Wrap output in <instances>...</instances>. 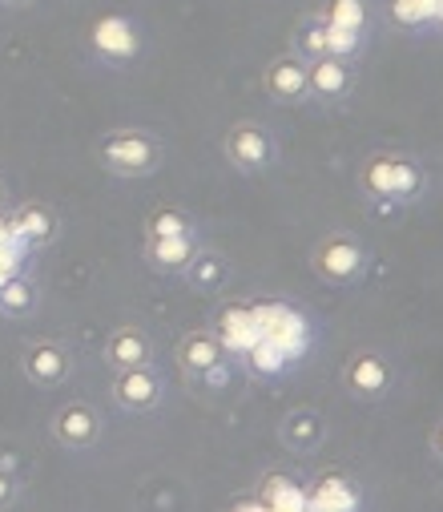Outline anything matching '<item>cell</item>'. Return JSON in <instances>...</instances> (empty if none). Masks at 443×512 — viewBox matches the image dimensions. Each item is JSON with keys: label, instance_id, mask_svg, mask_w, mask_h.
I'll return each instance as SVG.
<instances>
[{"label": "cell", "instance_id": "cell-1", "mask_svg": "<svg viewBox=\"0 0 443 512\" xmlns=\"http://www.w3.org/2000/svg\"><path fill=\"white\" fill-rule=\"evenodd\" d=\"M93 158L113 178H150L166 162V146L150 130H133V125H121V130H109V134L97 138Z\"/></svg>", "mask_w": 443, "mask_h": 512}, {"label": "cell", "instance_id": "cell-2", "mask_svg": "<svg viewBox=\"0 0 443 512\" xmlns=\"http://www.w3.org/2000/svg\"><path fill=\"white\" fill-rule=\"evenodd\" d=\"M359 182L363 194L379 206H411L427 190V170L411 154H371Z\"/></svg>", "mask_w": 443, "mask_h": 512}, {"label": "cell", "instance_id": "cell-3", "mask_svg": "<svg viewBox=\"0 0 443 512\" xmlns=\"http://www.w3.org/2000/svg\"><path fill=\"white\" fill-rule=\"evenodd\" d=\"M85 53L105 69H129L145 53V29L129 13H101L85 29Z\"/></svg>", "mask_w": 443, "mask_h": 512}, {"label": "cell", "instance_id": "cell-4", "mask_svg": "<svg viewBox=\"0 0 443 512\" xmlns=\"http://www.w3.org/2000/svg\"><path fill=\"white\" fill-rule=\"evenodd\" d=\"M311 267L331 287H355L371 271V246L359 242L355 234H343V230L339 234H327L315 246V254H311Z\"/></svg>", "mask_w": 443, "mask_h": 512}, {"label": "cell", "instance_id": "cell-5", "mask_svg": "<svg viewBox=\"0 0 443 512\" xmlns=\"http://www.w3.org/2000/svg\"><path fill=\"white\" fill-rule=\"evenodd\" d=\"M222 154L238 174H266L278 166V138L262 121H234L222 138Z\"/></svg>", "mask_w": 443, "mask_h": 512}, {"label": "cell", "instance_id": "cell-6", "mask_svg": "<svg viewBox=\"0 0 443 512\" xmlns=\"http://www.w3.org/2000/svg\"><path fill=\"white\" fill-rule=\"evenodd\" d=\"M343 388H347V396H355V400H363V404L383 400V396L395 388V363H391V355L379 351V347L355 351V355L343 363Z\"/></svg>", "mask_w": 443, "mask_h": 512}, {"label": "cell", "instance_id": "cell-7", "mask_svg": "<svg viewBox=\"0 0 443 512\" xmlns=\"http://www.w3.org/2000/svg\"><path fill=\"white\" fill-rule=\"evenodd\" d=\"M73 367H77V355L69 343L61 339H29L25 351H21V371L33 388H61V383L73 379Z\"/></svg>", "mask_w": 443, "mask_h": 512}, {"label": "cell", "instance_id": "cell-8", "mask_svg": "<svg viewBox=\"0 0 443 512\" xmlns=\"http://www.w3.org/2000/svg\"><path fill=\"white\" fill-rule=\"evenodd\" d=\"M162 400H166V379L154 363L113 371V404L125 416H150L162 408Z\"/></svg>", "mask_w": 443, "mask_h": 512}, {"label": "cell", "instance_id": "cell-9", "mask_svg": "<svg viewBox=\"0 0 443 512\" xmlns=\"http://www.w3.org/2000/svg\"><path fill=\"white\" fill-rule=\"evenodd\" d=\"M174 355H178V367L190 375V379H226V371H230V351L222 347V339L214 335V331H190V335H182L178 339V347H174Z\"/></svg>", "mask_w": 443, "mask_h": 512}, {"label": "cell", "instance_id": "cell-10", "mask_svg": "<svg viewBox=\"0 0 443 512\" xmlns=\"http://www.w3.org/2000/svg\"><path fill=\"white\" fill-rule=\"evenodd\" d=\"M9 226H13V238L21 242V250H29V254L49 250L61 238V214L49 202H21V206H13L9 210Z\"/></svg>", "mask_w": 443, "mask_h": 512}, {"label": "cell", "instance_id": "cell-11", "mask_svg": "<svg viewBox=\"0 0 443 512\" xmlns=\"http://www.w3.org/2000/svg\"><path fill=\"white\" fill-rule=\"evenodd\" d=\"M101 432H105V420H101V412H97L93 404H85V400H69V404H61L57 416H53V440H57L61 448H69V452H89V448L101 440Z\"/></svg>", "mask_w": 443, "mask_h": 512}, {"label": "cell", "instance_id": "cell-12", "mask_svg": "<svg viewBox=\"0 0 443 512\" xmlns=\"http://www.w3.org/2000/svg\"><path fill=\"white\" fill-rule=\"evenodd\" d=\"M351 93H355V65L335 61V57L307 61V101L335 109V105L351 101Z\"/></svg>", "mask_w": 443, "mask_h": 512}, {"label": "cell", "instance_id": "cell-13", "mask_svg": "<svg viewBox=\"0 0 443 512\" xmlns=\"http://www.w3.org/2000/svg\"><path fill=\"white\" fill-rule=\"evenodd\" d=\"M101 359L105 367L113 371H129V367H145V363H154V339L150 331H141L133 323H121L105 335V347H101Z\"/></svg>", "mask_w": 443, "mask_h": 512}, {"label": "cell", "instance_id": "cell-14", "mask_svg": "<svg viewBox=\"0 0 443 512\" xmlns=\"http://www.w3.org/2000/svg\"><path fill=\"white\" fill-rule=\"evenodd\" d=\"M206 250L202 234H178V238H145L141 242V259L162 275H182L198 254Z\"/></svg>", "mask_w": 443, "mask_h": 512}, {"label": "cell", "instance_id": "cell-15", "mask_svg": "<svg viewBox=\"0 0 443 512\" xmlns=\"http://www.w3.org/2000/svg\"><path fill=\"white\" fill-rule=\"evenodd\" d=\"M262 89L278 105H303L307 101V61H299L294 53L274 57L262 73Z\"/></svg>", "mask_w": 443, "mask_h": 512}, {"label": "cell", "instance_id": "cell-16", "mask_svg": "<svg viewBox=\"0 0 443 512\" xmlns=\"http://www.w3.org/2000/svg\"><path fill=\"white\" fill-rule=\"evenodd\" d=\"M278 440H282V448H290L294 456L319 452L323 440H327V420H323V412H319V408H294V412H286L282 424H278Z\"/></svg>", "mask_w": 443, "mask_h": 512}, {"label": "cell", "instance_id": "cell-17", "mask_svg": "<svg viewBox=\"0 0 443 512\" xmlns=\"http://www.w3.org/2000/svg\"><path fill=\"white\" fill-rule=\"evenodd\" d=\"M182 275H186L190 291H198V295H222L234 283V263L226 259L222 250H202Z\"/></svg>", "mask_w": 443, "mask_h": 512}, {"label": "cell", "instance_id": "cell-18", "mask_svg": "<svg viewBox=\"0 0 443 512\" xmlns=\"http://www.w3.org/2000/svg\"><path fill=\"white\" fill-rule=\"evenodd\" d=\"M41 311V287L21 271L0 283V315L5 319H29Z\"/></svg>", "mask_w": 443, "mask_h": 512}, {"label": "cell", "instance_id": "cell-19", "mask_svg": "<svg viewBox=\"0 0 443 512\" xmlns=\"http://www.w3.org/2000/svg\"><path fill=\"white\" fill-rule=\"evenodd\" d=\"M290 53L299 57V61L327 57V17L323 13L299 17V25H294V33H290Z\"/></svg>", "mask_w": 443, "mask_h": 512}, {"label": "cell", "instance_id": "cell-20", "mask_svg": "<svg viewBox=\"0 0 443 512\" xmlns=\"http://www.w3.org/2000/svg\"><path fill=\"white\" fill-rule=\"evenodd\" d=\"M355 504H359V492L351 488V480L327 472L319 492H315V512H351Z\"/></svg>", "mask_w": 443, "mask_h": 512}, {"label": "cell", "instance_id": "cell-21", "mask_svg": "<svg viewBox=\"0 0 443 512\" xmlns=\"http://www.w3.org/2000/svg\"><path fill=\"white\" fill-rule=\"evenodd\" d=\"M178 234H198V222L186 210L162 206L150 214V222H145V238H178Z\"/></svg>", "mask_w": 443, "mask_h": 512}, {"label": "cell", "instance_id": "cell-22", "mask_svg": "<svg viewBox=\"0 0 443 512\" xmlns=\"http://www.w3.org/2000/svg\"><path fill=\"white\" fill-rule=\"evenodd\" d=\"M363 49H367V33H359V29H339V25H327V57L355 65V61L363 57Z\"/></svg>", "mask_w": 443, "mask_h": 512}, {"label": "cell", "instance_id": "cell-23", "mask_svg": "<svg viewBox=\"0 0 443 512\" xmlns=\"http://www.w3.org/2000/svg\"><path fill=\"white\" fill-rule=\"evenodd\" d=\"M323 17H327V25H339V29H359V33L371 29L367 0H331Z\"/></svg>", "mask_w": 443, "mask_h": 512}, {"label": "cell", "instance_id": "cell-24", "mask_svg": "<svg viewBox=\"0 0 443 512\" xmlns=\"http://www.w3.org/2000/svg\"><path fill=\"white\" fill-rule=\"evenodd\" d=\"M21 492H25V480L13 468H0V512L13 508L21 500Z\"/></svg>", "mask_w": 443, "mask_h": 512}, {"label": "cell", "instance_id": "cell-25", "mask_svg": "<svg viewBox=\"0 0 443 512\" xmlns=\"http://www.w3.org/2000/svg\"><path fill=\"white\" fill-rule=\"evenodd\" d=\"M427 444H431V456H435V460H443V416L431 424V432H427Z\"/></svg>", "mask_w": 443, "mask_h": 512}, {"label": "cell", "instance_id": "cell-26", "mask_svg": "<svg viewBox=\"0 0 443 512\" xmlns=\"http://www.w3.org/2000/svg\"><path fill=\"white\" fill-rule=\"evenodd\" d=\"M9 206H13V190H9V182L0 178V218L9 214Z\"/></svg>", "mask_w": 443, "mask_h": 512}, {"label": "cell", "instance_id": "cell-27", "mask_svg": "<svg viewBox=\"0 0 443 512\" xmlns=\"http://www.w3.org/2000/svg\"><path fill=\"white\" fill-rule=\"evenodd\" d=\"M5 9H29V5H37V0H0Z\"/></svg>", "mask_w": 443, "mask_h": 512}]
</instances>
